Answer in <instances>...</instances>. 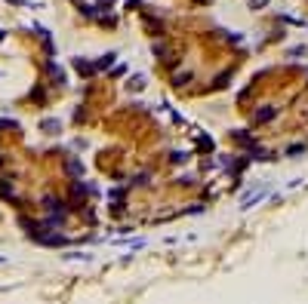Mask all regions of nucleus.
<instances>
[{"label": "nucleus", "mask_w": 308, "mask_h": 304, "mask_svg": "<svg viewBox=\"0 0 308 304\" xmlns=\"http://www.w3.org/2000/svg\"><path fill=\"white\" fill-rule=\"evenodd\" d=\"M99 3H102V6H108V3H114V0H99Z\"/></svg>", "instance_id": "nucleus-4"}, {"label": "nucleus", "mask_w": 308, "mask_h": 304, "mask_svg": "<svg viewBox=\"0 0 308 304\" xmlns=\"http://www.w3.org/2000/svg\"><path fill=\"white\" fill-rule=\"evenodd\" d=\"M74 68H77L84 77H93V74H96V68L89 65V62H84V58H74Z\"/></svg>", "instance_id": "nucleus-1"}, {"label": "nucleus", "mask_w": 308, "mask_h": 304, "mask_svg": "<svg viewBox=\"0 0 308 304\" xmlns=\"http://www.w3.org/2000/svg\"><path fill=\"white\" fill-rule=\"evenodd\" d=\"M114 58H117V52H108V55H102L99 62H93V68H96V71H102V68H111Z\"/></svg>", "instance_id": "nucleus-2"}, {"label": "nucleus", "mask_w": 308, "mask_h": 304, "mask_svg": "<svg viewBox=\"0 0 308 304\" xmlns=\"http://www.w3.org/2000/svg\"><path fill=\"white\" fill-rule=\"evenodd\" d=\"M0 40H3V31H0Z\"/></svg>", "instance_id": "nucleus-5"}, {"label": "nucleus", "mask_w": 308, "mask_h": 304, "mask_svg": "<svg viewBox=\"0 0 308 304\" xmlns=\"http://www.w3.org/2000/svg\"><path fill=\"white\" fill-rule=\"evenodd\" d=\"M250 6H253V9H262V6H268V0H250Z\"/></svg>", "instance_id": "nucleus-3"}]
</instances>
